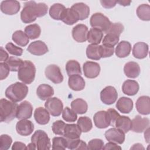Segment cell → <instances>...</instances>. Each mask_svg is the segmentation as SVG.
Returning <instances> with one entry per match:
<instances>
[{"mask_svg":"<svg viewBox=\"0 0 150 150\" xmlns=\"http://www.w3.org/2000/svg\"><path fill=\"white\" fill-rule=\"evenodd\" d=\"M28 93V87L23 83L16 82L6 89L5 96L11 101L17 103L25 98Z\"/></svg>","mask_w":150,"mask_h":150,"instance_id":"obj_1","label":"cell"},{"mask_svg":"<svg viewBox=\"0 0 150 150\" xmlns=\"http://www.w3.org/2000/svg\"><path fill=\"white\" fill-rule=\"evenodd\" d=\"M18 105L5 98L0 100V120L1 122H9L16 117Z\"/></svg>","mask_w":150,"mask_h":150,"instance_id":"obj_2","label":"cell"},{"mask_svg":"<svg viewBox=\"0 0 150 150\" xmlns=\"http://www.w3.org/2000/svg\"><path fill=\"white\" fill-rule=\"evenodd\" d=\"M35 74V66L29 60H25L23 65L18 71V77L19 80L26 84H31L33 81Z\"/></svg>","mask_w":150,"mask_h":150,"instance_id":"obj_3","label":"cell"},{"mask_svg":"<svg viewBox=\"0 0 150 150\" xmlns=\"http://www.w3.org/2000/svg\"><path fill=\"white\" fill-rule=\"evenodd\" d=\"M31 142L36 145L38 150H49L51 148L50 138L43 130L36 131L31 137Z\"/></svg>","mask_w":150,"mask_h":150,"instance_id":"obj_4","label":"cell"},{"mask_svg":"<svg viewBox=\"0 0 150 150\" xmlns=\"http://www.w3.org/2000/svg\"><path fill=\"white\" fill-rule=\"evenodd\" d=\"M90 23L91 27L97 28L102 31L103 33H107L109 29L111 22L109 19L101 13H95L90 18Z\"/></svg>","mask_w":150,"mask_h":150,"instance_id":"obj_5","label":"cell"},{"mask_svg":"<svg viewBox=\"0 0 150 150\" xmlns=\"http://www.w3.org/2000/svg\"><path fill=\"white\" fill-rule=\"evenodd\" d=\"M35 1H27L24 3V7L21 12V21L25 23H30L34 22L37 16Z\"/></svg>","mask_w":150,"mask_h":150,"instance_id":"obj_6","label":"cell"},{"mask_svg":"<svg viewBox=\"0 0 150 150\" xmlns=\"http://www.w3.org/2000/svg\"><path fill=\"white\" fill-rule=\"evenodd\" d=\"M45 107L50 115L53 117H58L63 111V104L58 98L51 97L46 100Z\"/></svg>","mask_w":150,"mask_h":150,"instance_id":"obj_7","label":"cell"},{"mask_svg":"<svg viewBox=\"0 0 150 150\" xmlns=\"http://www.w3.org/2000/svg\"><path fill=\"white\" fill-rule=\"evenodd\" d=\"M46 77L54 84H59L63 81V76L60 67L56 64H50L45 69Z\"/></svg>","mask_w":150,"mask_h":150,"instance_id":"obj_8","label":"cell"},{"mask_svg":"<svg viewBox=\"0 0 150 150\" xmlns=\"http://www.w3.org/2000/svg\"><path fill=\"white\" fill-rule=\"evenodd\" d=\"M118 98V93L116 89L111 86L105 87L100 93L101 101L107 105L114 103Z\"/></svg>","mask_w":150,"mask_h":150,"instance_id":"obj_9","label":"cell"},{"mask_svg":"<svg viewBox=\"0 0 150 150\" xmlns=\"http://www.w3.org/2000/svg\"><path fill=\"white\" fill-rule=\"evenodd\" d=\"M104 135L109 142L122 144L125 141V133L117 128H110L105 131Z\"/></svg>","mask_w":150,"mask_h":150,"instance_id":"obj_10","label":"cell"},{"mask_svg":"<svg viewBox=\"0 0 150 150\" xmlns=\"http://www.w3.org/2000/svg\"><path fill=\"white\" fill-rule=\"evenodd\" d=\"M149 126V120L147 118H142L140 115H136L131 121V129L137 133L144 132Z\"/></svg>","mask_w":150,"mask_h":150,"instance_id":"obj_11","label":"cell"},{"mask_svg":"<svg viewBox=\"0 0 150 150\" xmlns=\"http://www.w3.org/2000/svg\"><path fill=\"white\" fill-rule=\"evenodd\" d=\"M1 11L6 14L13 15L17 13L21 8L20 3L16 0H6L2 1L1 4Z\"/></svg>","mask_w":150,"mask_h":150,"instance_id":"obj_12","label":"cell"},{"mask_svg":"<svg viewBox=\"0 0 150 150\" xmlns=\"http://www.w3.org/2000/svg\"><path fill=\"white\" fill-rule=\"evenodd\" d=\"M84 76L88 79H94L97 77L100 72V66L98 63L87 61L83 64V66Z\"/></svg>","mask_w":150,"mask_h":150,"instance_id":"obj_13","label":"cell"},{"mask_svg":"<svg viewBox=\"0 0 150 150\" xmlns=\"http://www.w3.org/2000/svg\"><path fill=\"white\" fill-rule=\"evenodd\" d=\"M33 107L28 101H23L18 106L16 118L18 120H26L32 117Z\"/></svg>","mask_w":150,"mask_h":150,"instance_id":"obj_14","label":"cell"},{"mask_svg":"<svg viewBox=\"0 0 150 150\" xmlns=\"http://www.w3.org/2000/svg\"><path fill=\"white\" fill-rule=\"evenodd\" d=\"M88 28L84 24H78L72 29V36L77 42L83 43L87 40Z\"/></svg>","mask_w":150,"mask_h":150,"instance_id":"obj_15","label":"cell"},{"mask_svg":"<svg viewBox=\"0 0 150 150\" xmlns=\"http://www.w3.org/2000/svg\"><path fill=\"white\" fill-rule=\"evenodd\" d=\"M81 131L77 124H66L63 136L67 140L80 139Z\"/></svg>","mask_w":150,"mask_h":150,"instance_id":"obj_16","label":"cell"},{"mask_svg":"<svg viewBox=\"0 0 150 150\" xmlns=\"http://www.w3.org/2000/svg\"><path fill=\"white\" fill-rule=\"evenodd\" d=\"M95 125L98 128H105L110 125L109 115L106 111H100L97 112L93 117Z\"/></svg>","mask_w":150,"mask_h":150,"instance_id":"obj_17","label":"cell"},{"mask_svg":"<svg viewBox=\"0 0 150 150\" xmlns=\"http://www.w3.org/2000/svg\"><path fill=\"white\" fill-rule=\"evenodd\" d=\"M34 130L33 122L28 120H21L16 124V131L17 133L22 136L30 135Z\"/></svg>","mask_w":150,"mask_h":150,"instance_id":"obj_18","label":"cell"},{"mask_svg":"<svg viewBox=\"0 0 150 150\" xmlns=\"http://www.w3.org/2000/svg\"><path fill=\"white\" fill-rule=\"evenodd\" d=\"M27 50L33 55L42 56L46 54L49 49L45 42L41 40H36L32 42L29 45Z\"/></svg>","mask_w":150,"mask_h":150,"instance_id":"obj_19","label":"cell"},{"mask_svg":"<svg viewBox=\"0 0 150 150\" xmlns=\"http://www.w3.org/2000/svg\"><path fill=\"white\" fill-rule=\"evenodd\" d=\"M80 20L79 14L72 8H66L61 16L60 21L68 25H72Z\"/></svg>","mask_w":150,"mask_h":150,"instance_id":"obj_20","label":"cell"},{"mask_svg":"<svg viewBox=\"0 0 150 150\" xmlns=\"http://www.w3.org/2000/svg\"><path fill=\"white\" fill-rule=\"evenodd\" d=\"M138 112L142 115H148L150 113V98L149 96L139 97L135 103Z\"/></svg>","mask_w":150,"mask_h":150,"instance_id":"obj_21","label":"cell"},{"mask_svg":"<svg viewBox=\"0 0 150 150\" xmlns=\"http://www.w3.org/2000/svg\"><path fill=\"white\" fill-rule=\"evenodd\" d=\"M68 84L74 91H81L85 87L86 83L84 79L79 74H73L69 77Z\"/></svg>","mask_w":150,"mask_h":150,"instance_id":"obj_22","label":"cell"},{"mask_svg":"<svg viewBox=\"0 0 150 150\" xmlns=\"http://www.w3.org/2000/svg\"><path fill=\"white\" fill-rule=\"evenodd\" d=\"M148 45L142 42H138L134 45L132 49V54L134 57L138 59L145 58L148 54Z\"/></svg>","mask_w":150,"mask_h":150,"instance_id":"obj_23","label":"cell"},{"mask_svg":"<svg viewBox=\"0 0 150 150\" xmlns=\"http://www.w3.org/2000/svg\"><path fill=\"white\" fill-rule=\"evenodd\" d=\"M34 118L39 124L46 125L49 122L50 113L46 108L40 107L35 110Z\"/></svg>","mask_w":150,"mask_h":150,"instance_id":"obj_24","label":"cell"},{"mask_svg":"<svg viewBox=\"0 0 150 150\" xmlns=\"http://www.w3.org/2000/svg\"><path fill=\"white\" fill-rule=\"evenodd\" d=\"M116 107L121 112L128 114L133 108V101L129 98L122 97L117 101Z\"/></svg>","mask_w":150,"mask_h":150,"instance_id":"obj_25","label":"cell"},{"mask_svg":"<svg viewBox=\"0 0 150 150\" xmlns=\"http://www.w3.org/2000/svg\"><path fill=\"white\" fill-rule=\"evenodd\" d=\"M140 67L134 62H129L125 63L124 67V72L127 77L131 79L137 77L140 74Z\"/></svg>","mask_w":150,"mask_h":150,"instance_id":"obj_26","label":"cell"},{"mask_svg":"<svg viewBox=\"0 0 150 150\" xmlns=\"http://www.w3.org/2000/svg\"><path fill=\"white\" fill-rule=\"evenodd\" d=\"M139 88V84L137 81L133 80H127L125 81L122 86V92L128 96L135 95Z\"/></svg>","mask_w":150,"mask_h":150,"instance_id":"obj_27","label":"cell"},{"mask_svg":"<svg viewBox=\"0 0 150 150\" xmlns=\"http://www.w3.org/2000/svg\"><path fill=\"white\" fill-rule=\"evenodd\" d=\"M38 97L42 100H47L54 94V90L52 86L46 84L39 85L36 90Z\"/></svg>","mask_w":150,"mask_h":150,"instance_id":"obj_28","label":"cell"},{"mask_svg":"<svg viewBox=\"0 0 150 150\" xmlns=\"http://www.w3.org/2000/svg\"><path fill=\"white\" fill-rule=\"evenodd\" d=\"M131 43L125 40L120 42L115 48V54L120 58H124L127 57L131 53Z\"/></svg>","mask_w":150,"mask_h":150,"instance_id":"obj_29","label":"cell"},{"mask_svg":"<svg viewBox=\"0 0 150 150\" xmlns=\"http://www.w3.org/2000/svg\"><path fill=\"white\" fill-rule=\"evenodd\" d=\"M114 127L121 130L125 134L127 133L129 130H131V120L128 117L120 115L117 119L114 124Z\"/></svg>","mask_w":150,"mask_h":150,"instance_id":"obj_30","label":"cell"},{"mask_svg":"<svg viewBox=\"0 0 150 150\" xmlns=\"http://www.w3.org/2000/svg\"><path fill=\"white\" fill-rule=\"evenodd\" d=\"M71 8L75 10L79 14L80 20H84L87 19L90 14L89 6L83 2H78L73 5Z\"/></svg>","mask_w":150,"mask_h":150,"instance_id":"obj_31","label":"cell"},{"mask_svg":"<svg viewBox=\"0 0 150 150\" xmlns=\"http://www.w3.org/2000/svg\"><path fill=\"white\" fill-rule=\"evenodd\" d=\"M103 37V33L101 30L97 28H91L88 32L87 41L94 45L99 44Z\"/></svg>","mask_w":150,"mask_h":150,"instance_id":"obj_32","label":"cell"},{"mask_svg":"<svg viewBox=\"0 0 150 150\" xmlns=\"http://www.w3.org/2000/svg\"><path fill=\"white\" fill-rule=\"evenodd\" d=\"M72 110L77 114H83L87 112L88 105L87 102L82 98H77L71 103Z\"/></svg>","mask_w":150,"mask_h":150,"instance_id":"obj_33","label":"cell"},{"mask_svg":"<svg viewBox=\"0 0 150 150\" xmlns=\"http://www.w3.org/2000/svg\"><path fill=\"white\" fill-rule=\"evenodd\" d=\"M12 39L15 43L22 47L26 46L29 41L28 36L21 30L15 31L12 35Z\"/></svg>","mask_w":150,"mask_h":150,"instance_id":"obj_34","label":"cell"},{"mask_svg":"<svg viewBox=\"0 0 150 150\" xmlns=\"http://www.w3.org/2000/svg\"><path fill=\"white\" fill-rule=\"evenodd\" d=\"M66 70L69 77L73 74L81 75L80 63L75 60H70L67 62L66 64Z\"/></svg>","mask_w":150,"mask_h":150,"instance_id":"obj_35","label":"cell"},{"mask_svg":"<svg viewBox=\"0 0 150 150\" xmlns=\"http://www.w3.org/2000/svg\"><path fill=\"white\" fill-rule=\"evenodd\" d=\"M86 56L88 59L91 60H100L101 58L100 45L94 44L88 45L86 49Z\"/></svg>","mask_w":150,"mask_h":150,"instance_id":"obj_36","label":"cell"},{"mask_svg":"<svg viewBox=\"0 0 150 150\" xmlns=\"http://www.w3.org/2000/svg\"><path fill=\"white\" fill-rule=\"evenodd\" d=\"M65 9V6L62 4H54L50 6L49 9L50 16L54 20H60L62 13Z\"/></svg>","mask_w":150,"mask_h":150,"instance_id":"obj_37","label":"cell"},{"mask_svg":"<svg viewBox=\"0 0 150 150\" xmlns=\"http://www.w3.org/2000/svg\"><path fill=\"white\" fill-rule=\"evenodd\" d=\"M25 33L29 39H35L40 35L41 29L39 25L36 23L31 24L25 27Z\"/></svg>","mask_w":150,"mask_h":150,"instance_id":"obj_38","label":"cell"},{"mask_svg":"<svg viewBox=\"0 0 150 150\" xmlns=\"http://www.w3.org/2000/svg\"><path fill=\"white\" fill-rule=\"evenodd\" d=\"M137 15L140 19L149 21L150 20V6L148 4L140 5L137 9Z\"/></svg>","mask_w":150,"mask_h":150,"instance_id":"obj_39","label":"cell"},{"mask_svg":"<svg viewBox=\"0 0 150 150\" xmlns=\"http://www.w3.org/2000/svg\"><path fill=\"white\" fill-rule=\"evenodd\" d=\"M8 66L10 71H18L20 68L23 65L24 61H23L21 59L11 56L5 62Z\"/></svg>","mask_w":150,"mask_h":150,"instance_id":"obj_40","label":"cell"},{"mask_svg":"<svg viewBox=\"0 0 150 150\" xmlns=\"http://www.w3.org/2000/svg\"><path fill=\"white\" fill-rule=\"evenodd\" d=\"M77 125L83 132L90 131L93 127L92 121L88 117H80L77 121Z\"/></svg>","mask_w":150,"mask_h":150,"instance_id":"obj_41","label":"cell"},{"mask_svg":"<svg viewBox=\"0 0 150 150\" xmlns=\"http://www.w3.org/2000/svg\"><path fill=\"white\" fill-rule=\"evenodd\" d=\"M67 140V139H66ZM67 148L71 150H80V149H87V145L83 140L80 139L67 141Z\"/></svg>","mask_w":150,"mask_h":150,"instance_id":"obj_42","label":"cell"},{"mask_svg":"<svg viewBox=\"0 0 150 150\" xmlns=\"http://www.w3.org/2000/svg\"><path fill=\"white\" fill-rule=\"evenodd\" d=\"M67 145V140L64 137H56L52 139L53 149H65Z\"/></svg>","mask_w":150,"mask_h":150,"instance_id":"obj_43","label":"cell"},{"mask_svg":"<svg viewBox=\"0 0 150 150\" xmlns=\"http://www.w3.org/2000/svg\"><path fill=\"white\" fill-rule=\"evenodd\" d=\"M62 118L67 122H74L77 119L76 113L69 107H66L62 111Z\"/></svg>","mask_w":150,"mask_h":150,"instance_id":"obj_44","label":"cell"},{"mask_svg":"<svg viewBox=\"0 0 150 150\" xmlns=\"http://www.w3.org/2000/svg\"><path fill=\"white\" fill-rule=\"evenodd\" d=\"M119 39H120L119 36L107 33L103 38L102 43H103V45H104L114 47L115 45L117 44V43L119 41Z\"/></svg>","mask_w":150,"mask_h":150,"instance_id":"obj_45","label":"cell"},{"mask_svg":"<svg viewBox=\"0 0 150 150\" xmlns=\"http://www.w3.org/2000/svg\"><path fill=\"white\" fill-rule=\"evenodd\" d=\"M104 146V142L102 139L94 138L88 142L87 145V149L100 150L103 149Z\"/></svg>","mask_w":150,"mask_h":150,"instance_id":"obj_46","label":"cell"},{"mask_svg":"<svg viewBox=\"0 0 150 150\" xmlns=\"http://www.w3.org/2000/svg\"><path fill=\"white\" fill-rule=\"evenodd\" d=\"M124 29V26L120 23H111L106 34H112L120 37L121 33L123 32Z\"/></svg>","mask_w":150,"mask_h":150,"instance_id":"obj_47","label":"cell"},{"mask_svg":"<svg viewBox=\"0 0 150 150\" xmlns=\"http://www.w3.org/2000/svg\"><path fill=\"white\" fill-rule=\"evenodd\" d=\"M12 142V138L7 134H2L0 137V149H8Z\"/></svg>","mask_w":150,"mask_h":150,"instance_id":"obj_48","label":"cell"},{"mask_svg":"<svg viewBox=\"0 0 150 150\" xmlns=\"http://www.w3.org/2000/svg\"><path fill=\"white\" fill-rule=\"evenodd\" d=\"M66 124L62 120H57L54 122L52 126L53 133L56 135H63Z\"/></svg>","mask_w":150,"mask_h":150,"instance_id":"obj_49","label":"cell"},{"mask_svg":"<svg viewBox=\"0 0 150 150\" xmlns=\"http://www.w3.org/2000/svg\"><path fill=\"white\" fill-rule=\"evenodd\" d=\"M5 49L11 54L16 56H20L23 53V49L21 47H18L12 43L9 42L5 45Z\"/></svg>","mask_w":150,"mask_h":150,"instance_id":"obj_50","label":"cell"},{"mask_svg":"<svg viewBox=\"0 0 150 150\" xmlns=\"http://www.w3.org/2000/svg\"><path fill=\"white\" fill-rule=\"evenodd\" d=\"M100 54L101 58H105L111 56L114 52V47L104 45H100Z\"/></svg>","mask_w":150,"mask_h":150,"instance_id":"obj_51","label":"cell"},{"mask_svg":"<svg viewBox=\"0 0 150 150\" xmlns=\"http://www.w3.org/2000/svg\"><path fill=\"white\" fill-rule=\"evenodd\" d=\"M35 8H36V11L37 13V16L38 18L45 16L47 12L48 6L45 3H42V2L38 3V4L36 3L35 5Z\"/></svg>","mask_w":150,"mask_h":150,"instance_id":"obj_52","label":"cell"},{"mask_svg":"<svg viewBox=\"0 0 150 150\" xmlns=\"http://www.w3.org/2000/svg\"><path fill=\"white\" fill-rule=\"evenodd\" d=\"M10 69L5 62L0 63V79L1 80L6 79L9 73Z\"/></svg>","mask_w":150,"mask_h":150,"instance_id":"obj_53","label":"cell"},{"mask_svg":"<svg viewBox=\"0 0 150 150\" xmlns=\"http://www.w3.org/2000/svg\"><path fill=\"white\" fill-rule=\"evenodd\" d=\"M108 113L110 120V125L114 127V124L117 119L120 116V114L114 108H109L107 111Z\"/></svg>","mask_w":150,"mask_h":150,"instance_id":"obj_54","label":"cell"},{"mask_svg":"<svg viewBox=\"0 0 150 150\" xmlns=\"http://www.w3.org/2000/svg\"><path fill=\"white\" fill-rule=\"evenodd\" d=\"M101 5L107 9L114 7L117 4V1H100Z\"/></svg>","mask_w":150,"mask_h":150,"instance_id":"obj_55","label":"cell"},{"mask_svg":"<svg viewBox=\"0 0 150 150\" xmlns=\"http://www.w3.org/2000/svg\"><path fill=\"white\" fill-rule=\"evenodd\" d=\"M12 150H25L27 149L26 145L21 142H15L12 146Z\"/></svg>","mask_w":150,"mask_h":150,"instance_id":"obj_56","label":"cell"},{"mask_svg":"<svg viewBox=\"0 0 150 150\" xmlns=\"http://www.w3.org/2000/svg\"><path fill=\"white\" fill-rule=\"evenodd\" d=\"M103 149H121V147L117 145V144L112 142H109L107 143L103 147Z\"/></svg>","mask_w":150,"mask_h":150,"instance_id":"obj_57","label":"cell"},{"mask_svg":"<svg viewBox=\"0 0 150 150\" xmlns=\"http://www.w3.org/2000/svg\"><path fill=\"white\" fill-rule=\"evenodd\" d=\"M9 59V56L7 52L4 49V48L1 47V61L6 62V61Z\"/></svg>","mask_w":150,"mask_h":150,"instance_id":"obj_58","label":"cell"},{"mask_svg":"<svg viewBox=\"0 0 150 150\" xmlns=\"http://www.w3.org/2000/svg\"><path fill=\"white\" fill-rule=\"evenodd\" d=\"M144 138L147 143H149V127H148L145 131Z\"/></svg>","mask_w":150,"mask_h":150,"instance_id":"obj_59","label":"cell"},{"mask_svg":"<svg viewBox=\"0 0 150 150\" xmlns=\"http://www.w3.org/2000/svg\"><path fill=\"white\" fill-rule=\"evenodd\" d=\"M117 3L124 6H129L130 5V4L131 3V1H117Z\"/></svg>","mask_w":150,"mask_h":150,"instance_id":"obj_60","label":"cell"},{"mask_svg":"<svg viewBox=\"0 0 150 150\" xmlns=\"http://www.w3.org/2000/svg\"><path fill=\"white\" fill-rule=\"evenodd\" d=\"M131 149H144V147L142 144L137 143L133 145V146L131 148Z\"/></svg>","mask_w":150,"mask_h":150,"instance_id":"obj_61","label":"cell"},{"mask_svg":"<svg viewBox=\"0 0 150 150\" xmlns=\"http://www.w3.org/2000/svg\"><path fill=\"white\" fill-rule=\"evenodd\" d=\"M36 149V145L31 142V143L29 144L27 146V149H29V150H33V149Z\"/></svg>","mask_w":150,"mask_h":150,"instance_id":"obj_62","label":"cell"}]
</instances>
